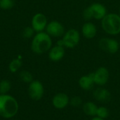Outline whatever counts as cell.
<instances>
[{
    "label": "cell",
    "mask_w": 120,
    "mask_h": 120,
    "mask_svg": "<svg viewBox=\"0 0 120 120\" xmlns=\"http://www.w3.org/2000/svg\"><path fill=\"white\" fill-rule=\"evenodd\" d=\"M70 105L74 108H78L82 105V99L80 96H75L70 99Z\"/></svg>",
    "instance_id": "cell-23"
},
{
    "label": "cell",
    "mask_w": 120,
    "mask_h": 120,
    "mask_svg": "<svg viewBox=\"0 0 120 120\" xmlns=\"http://www.w3.org/2000/svg\"><path fill=\"white\" fill-rule=\"evenodd\" d=\"M61 39L65 48L73 49L76 47L80 41V33L77 30L71 28L65 32Z\"/></svg>",
    "instance_id": "cell-5"
},
{
    "label": "cell",
    "mask_w": 120,
    "mask_h": 120,
    "mask_svg": "<svg viewBox=\"0 0 120 120\" xmlns=\"http://www.w3.org/2000/svg\"><path fill=\"white\" fill-rule=\"evenodd\" d=\"M19 105L17 100L9 94H0V116L11 119L18 113Z\"/></svg>",
    "instance_id": "cell-1"
},
{
    "label": "cell",
    "mask_w": 120,
    "mask_h": 120,
    "mask_svg": "<svg viewBox=\"0 0 120 120\" xmlns=\"http://www.w3.org/2000/svg\"><path fill=\"white\" fill-rule=\"evenodd\" d=\"M103 30L110 35H117L120 33V16L118 13H110L101 20Z\"/></svg>",
    "instance_id": "cell-3"
},
{
    "label": "cell",
    "mask_w": 120,
    "mask_h": 120,
    "mask_svg": "<svg viewBox=\"0 0 120 120\" xmlns=\"http://www.w3.org/2000/svg\"><path fill=\"white\" fill-rule=\"evenodd\" d=\"M20 79L25 82V83H28L30 84V82H32L34 79H33V76L27 70H22L20 72Z\"/></svg>",
    "instance_id": "cell-19"
},
{
    "label": "cell",
    "mask_w": 120,
    "mask_h": 120,
    "mask_svg": "<svg viewBox=\"0 0 120 120\" xmlns=\"http://www.w3.org/2000/svg\"><path fill=\"white\" fill-rule=\"evenodd\" d=\"M48 24L46 16L41 13H37L33 15L31 20V27L35 32H44Z\"/></svg>",
    "instance_id": "cell-9"
},
{
    "label": "cell",
    "mask_w": 120,
    "mask_h": 120,
    "mask_svg": "<svg viewBox=\"0 0 120 120\" xmlns=\"http://www.w3.org/2000/svg\"><path fill=\"white\" fill-rule=\"evenodd\" d=\"M110 115V112L108 108L105 106H100L98 108L97 112H96V116L101 118V119H106L109 117Z\"/></svg>",
    "instance_id": "cell-20"
},
{
    "label": "cell",
    "mask_w": 120,
    "mask_h": 120,
    "mask_svg": "<svg viewBox=\"0 0 120 120\" xmlns=\"http://www.w3.org/2000/svg\"><path fill=\"white\" fill-rule=\"evenodd\" d=\"M97 27L91 22H86L82 27V34L86 39H94L97 34Z\"/></svg>",
    "instance_id": "cell-14"
},
{
    "label": "cell",
    "mask_w": 120,
    "mask_h": 120,
    "mask_svg": "<svg viewBox=\"0 0 120 120\" xmlns=\"http://www.w3.org/2000/svg\"><path fill=\"white\" fill-rule=\"evenodd\" d=\"M79 87L84 91H89L92 89L95 85L94 79V72L82 76L78 81Z\"/></svg>",
    "instance_id": "cell-15"
},
{
    "label": "cell",
    "mask_w": 120,
    "mask_h": 120,
    "mask_svg": "<svg viewBox=\"0 0 120 120\" xmlns=\"http://www.w3.org/2000/svg\"><path fill=\"white\" fill-rule=\"evenodd\" d=\"M110 78V72L107 68L100 67L94 72V79L95 84L103 86H105Z\"/></svg>",
    "instance_id": "cell-10"
},
{
    "label": "cell",
    "mask_w": 120,
    "mask_h": 120,
    "mask_svg": "<svg viewBox=\"0 0 120 120\" xmlns=\"http://www.w3.org/2000/svg\"><path fill=\"white\" fill-rule=\"evenodd\" d=\"M98 108V107L96 105V104H95L91 101H88L84 103L82 105V110L84 114L90 117L96 116Z\"/></svg>",
    "instance_id": "cell-16"
},
{
    "label": "cell",
    "mask_w": 120,
    "mask_h": 120,
    "mask_svg": "<svg viewBox=\"0 0 120 120\" xmlns=\"http://www.w3.org/2000/svg\"><path fill=\"white\" fill-rule=\"evenodd\" d=\"M94 98L98 102L108 103L111 100V94L105 88L98 87L93 92Z\"/></svg>",
    "instance_id": "cell-13"
},
{
    "label": "cell",
    "mask_w": 120,
    "mask_h": 120,
    "mask_svg": "<svg viewBox=\"0 0 120 120\" xmlns=\"http://www.w3.org/2000/svg\"><path fill=\"white\" fill-rule=\"evenodd\" d=\"M14 0H0V8L9 10L14 6Z\"/></svg>",
    "instance_id": "cell-21"
},
{
    "label": "cell",
    "mask_w": 120,
    "mask_h": 120,
    "mask_svg": "<svg viewBox=\"0 0 120 120\" xmlns=\"http://www.w3.org/2000/svg\"><path fill=\"white\" fill-rule=\"evenodd\" d=\"M51 37L46 32H37L32 37L31 41V50L36 54H43L48 52L52 47Z\"/></svg>",
    "instance_id": "cell-2"
},
{
    "label": "cell",
    "mask_w": 120,
    "mask_h": 120,
    "mask_svg": "<svg viewBox=\"0 0 120 120\" xmlns=\"http://www.w3.org/2000/svg\"><path fill=\"white\" fill-rule=\"evenodd\" d=\"M45 31L51 37H62L65 32L63 25L57 20H52L48 22Z\"/></svg>",
    "instance_id": "cell-8"
},
{
    "label": "cell",
    "mask_w": 120,
    "mask_h": 120,
    "mask_svg": "<svg viewBox=\"0 0 120 120\" xmlns=\"http://www.w3.org/2000/svg\"></svg>",
    "instance_id": "cell-27"
},
{
    "label": "cell",
    "mask_w": 120,
    "mask_h": 120,
    "mask_svg": "<svg viewBox=\"0 0 120 120\" xmlns=\"http://www.w3.org/2000/svg\"><path fill=\"white\" fill-rule=\"evenodd\" d=\"M119 42H120V41H119Z\"/></svg>",
    "instance_id": "cell-26"
},
{
    "label": "cell",
    "mask_w": 120,
    "mask_h": 120,
    "mask_svg": "<svg viewBox=\"0 0 120 120\" xmlns=\"http://www.w3.org/2000/svg\"><path fill=\"white\" fill-rule=\"evenodd\" d=\"M53 106L58 110H63L70 104V98L65 93H58L52 98Z\"/></svg>",
    "instance_id": "cell-11"
},
{
    "label": "cell",
    "mask_w": 120,
    "mask_h": 120,
    "mask_svg": "<svg viewBox=\"0 0 120 120\" xmlns=\"http://www.w3.org/2000/svg\"><path fill=\"white\" fill-rule=\"evenodd\" d=\"M107 13V8L103 4L94 3L84 10L82 15L85 20L89 21L91 19L101 20Z\"/></svg>",
    "instance_id": "cell-4"
},
{
    "label": "cell",
    "mask_w": 120,
    "mask_h": 120,
    "mask_svg": "<svg viewBox=\"0 0 120 120\" xmlns=\"http://www.w3.org/2000/svg\"><path fill=\"white\" fill-rule=\"evenodd\" d=\"M91 120H105L101 119V118H100V117H97V116H95V117H93V118H92Z\"/></svg>",
    "instance_id": "cell-24"
},
{
    "label": "cell",
    "mask_w": 120,
    "mask_h": 120,
    "mask_svg": "<svg viewBox=\"0 0 120 120\" xmlns=\"http://www.w3.org/2000/svg\"><path fill=\"white\" fill-rule=\"evenodd\" d=\"M34 30H33V28L30 26V27H26L24 28V30L22 32V35L23 37V38L25 39H30L32 37H33L34 36Z\"/></svg>",
    "instance_id": "cell-22"
},
{
    "label": "cell",
    "mask_w": 120,
    "mask_h": 120,
    "mask_svg": "<svg viewBox=\"0 0 120 120\" xmlns=\"http://www.w3.org/2000/svg\"><path fill=\"white\" fill-rule=\"evenodd\" d=\"M11 89V84L8 79H3L0 82V94H8Z\"/></svg>",
    "instance_id": "cell-18"
},
{
    "label": "cell",
    "mask_w": 120,
    "mask_h": 120,
    "mask_svg": "<svg viewBox=\"0 0 120 120\" xmlns=\"http://www.w3.org/2000/svg\"><path fill=\"white\" fill-rule=\"evenodd\" d=\"M22 65V63L20 57L17 58H14L10 62L8 65V70L11 72L15 73L21 68Z\"/></svg>",
    "instance_id": "cell-17"
},
{
    "label": "cell",
    "mask_w": 120,
    "mask_h": 120,
    "mask_svg": "<svg viewBox=\"0 0 120 120\" xmlns=\"http://www.w3.org/2000/svg\"><path fill=\"white\" fill-rule=\"evenodd\" d=\"M98 46L102 51L110 54L116 53L120 48L118 41L109 37L101 38L98 41Z\"/></svg>",
    "instance_id": "cell-6"
},
{
    "label": "cell",
    "mask_w": 120,
    "mask_h": 120,
    "mask_svg": "<svg viewBox=\"0 0 120 120\" xmlns=\"http://www.w3.org/2000/svg\"><path fill=\"white\" fill-rule=\"evenodd\" d=\"M28 94L33 101L41 100L44 94V87L39 80H33L29 84Z\"/></svg>",
    "instance_id": "cell-7"
},
{
    "label": "cell",
    "mask_w": 120,
    "mask_h": 120,
    "mask_svg": "<svg viewBox=\"0 0 120 120\" xmlns=\"http://www.w3.org/2000/svg\"><path fill=\"white\" fill-rule=\"evenodd\" d=\"M65 54V47L56 44L49 51V58L53 62H58L64 58Z\"/></svg>",
    "instance_id": "cell-12"
},
{
    "label": "cell",
    "mask_w": 120,
    "mask_h": 120,
    "mask_svg": "<svg viewBox=\"0 0 120 120\" xmlns=\"http://www.w3.org/2000/svg\"><path fill=\"white\" fill-rule=\"evenodd\" d=\"M119 15H120V10H119V13H118Z\"/></svg>",
    "instance_id": "cell-25"
}]
</instances>
